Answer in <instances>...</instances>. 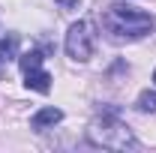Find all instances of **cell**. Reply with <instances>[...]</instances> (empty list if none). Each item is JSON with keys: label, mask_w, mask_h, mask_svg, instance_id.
<instances>
[{"label": "cell", "mask_w": 156, "mask_h": 153, "mask_svg": "<svg viewBox=\"0 0 156 153\" xmlns=\"http://www.w3.org/2000/svg\"><path fill=\"white\" fill-rule=\"evenodd\" d=\"M93 48H96V36H93L90 24L87 21H75L69 27V33H66V54L72 60L84 63V60L93 57Z\"/></svg>", "instance_id": "obj_3"}, {"label": "cell", "mask_w": 156, "mask_h": 153, "mask_svg": "<svg viewBox=\"0 0 156 153\" xmlns=\"http://www.w3.org/2000/svg\"><path fill=\"white\" fill-rule=\"evenodd\" d=\"M102 30L111 33L114 39H141L147 33L156 30V18L150 12L138 9V6H129V3H111L102 9Z\"/></svg>", "instance_id": "obj_1"}, {"label": "cell", "mask_w": 156, "mask_h": 153, "mask_svg": "<svg viewBox=\"0 0 156 153\" xmlns=\"http://www.w3.org/2000/svg\"><path fill=\"white\" fill-rule=\"evenodd\" d=\"M60 120H63V111H60V108H39L36 114L30 117V126H33L36 132H45L48 126H54Z\"/></svg>", "instance_id": "obj_5"}, {"label": "cell", "mask_w": 156, "mask_h": 153, "mask_svg": "<svg viewBox=\"0 0 156 153\" xmlns=\"http://www.w3.org/2000/svg\"><path fill=\"white\" fill-rule=\"evenodd\" d=\"M24 84H27L30 90L48 93V90H51V75H48L42 66H30V69H24Z\"/></svg>", "instance_id": "obj_4"}, {"label": "cell", "mask_w": 156, "mask_h": 153, "mask_svg": "<svg viewBox=\"0 0 156 153\" xmlns=\"http://www.w3.org/2000/svg\"><path fill=\"white\" fill-rule=\"evenodd\" d=\"M18 54V36L15 33H9L6 39H0V60L6 63V60H15Z\"/></svg>", "instance_id": "obj_6"}, {"label": "cell", "mask_w": 156, "mask_h": 153, "mask_svg": "<svg viewBox=\"0 0 156 153\" xmlns=\"http://www.w3.org/2000/svg\"><path fill=\"white\" fill-rule=\"evenodd\" d=\"M153 81H156V69H153Z\"/></svg>", "instance_id": "obj_9"}, {"label": "cell", "mask_w": 156, "mask_h": 153, "mask_svg": "<svg viewBox=\"0 0 156 153\" xmlns=\"http://www.w3.org/2000/svg\"><path fill=\"white\" fill-rule=\"evenodd\" d=\"M138 111H156V90H144L138 96Z\"/></svg>", "instance_id": "obj_7"}, {"label": "cell", "mask_w": 156, "mask_h": 153, "mask_svg": "<svg viewBox=\"0 0 156 153\" xmlns=\"http://www.w3.org/2000/svg\"><path fill=\"white\" fill-rule=\"evenodd\" d=\"M60 6H63V9H75L78 3H81V0H57Z\"/></svg>", "instance_id": "obj_8"}, {"label": "cell", "mask_w": 156, "mask_h": 153, "mask_svg": "<svg viewBox=\"0 0 156 153\" xmlns=\"http://www.w3.org/2000/svg\"><path fill=\"white\" fill-rule=\"evenodd\" d=\"M87 138L96 144V147H108V150H126V147H135V135L126 123H120L114 114L108 117H96L87 129Z\"/></svg>", "instance_id": "obj_2"}]
</instances>
